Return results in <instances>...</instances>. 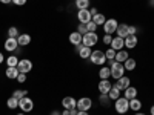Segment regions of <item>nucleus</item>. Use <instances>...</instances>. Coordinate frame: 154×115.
Instances as JSON below:
<instances>
[{
    "label": "nucleus",
    "mask_w": 154,
    "mask_h": 115,
    "mask_svg": "<svg viewBox=\"0 0 154 115\" xmlns=\"http://www.w3.org/2000/svg\"><path fill=\"white\" fill-rule=\"evenodd\" d=\"M89 60H91L93 65H97V66H103L105 63H106V55L103 51H100V49H96L91 52V55H89Z\"/></svg>",
    "instance_id": "obj_1"
},
{
    "label": "nucleus",
    "mask_w": 154,
    "mask_h": 115,
    "mask_svg": "<svg viewBox=\"0 0 154 115\" xmlns=\"http://www.w3.org/2000/svg\"><path fill=\"white\" fill-rule=\"evenodd\" d=\"M109 69H111V77L114 80H119L120 77L125 75V68H123V63H119V61H112L109 65Z\"/></svg>",
    "instance_id": "obj_2"
},
{
    "label": "nucleus",
    "mask_w": 154,
    "mask_h": 115,
    "mask_svg": "<svg viewBox=\"0 0 154 115\" xmlns=\"http://www.w3.org/2000/svg\"><path fill=\"white\" fill-rule=\"evenodd\" d=\"M114 109L117 114H126L130 111V100H126L125 97H119L117 100L114 101Z\"/></svg>",
    "instance_id": "obj_3"
},
{
    "label": "nucleus",
    "mask_w": 154,
    "mask_h": 115,
    "mask_svg": "<svg viewBox=\"0 0 154 115\" xmlns=\"http://www.w3.org/2000/svg\"><path fill=\"white\" fill-rule=\"evenodd\" d=\"M97 42H99L97 32H86V34H83V38H82V45L83 46L93 48V46L97 45Z\"/></svg>",
    "instance_id": "obj_4"
},
{
    "label": "nucleus",
    "mask_w": 154,
    "mask_h": 115,
    "mask_svg": "<svg viewBox=\"0 0 154 115\" xmlns=\"http://www.w3.org/2000/svg\"><path fill=\"white\" fill-rule=\"evenodd\" d=\"M19 108H20L22 112H25V114L32 112V109H34V101H32L29 97H23L22 100H19Z\"/></svg>",
    "instance_id": "obj_5"
},
{
    "label": "nucleus",
    "mask_w": 154,
    "mask_h": 115,
    "mask_svg": "<svg viewBox=\"0 0 154 115\" xmlns=\"http://www.w3.org/2000/svg\"><path fill=\"white\" fill-rule=\"evenodd\" d=\"M117 26H119V22L116 19H106V22L103 25V31H105V34L112 35L116 31H117Z\"/></svg>",
    "instance_id": "obj_6"
},
{
    "label": "nucleus",
    "mask_w": 154,
    "mask_h": 115,
    "mask_svg": "<svg viewBox=\"0 0 154 115\" xmlns=\"http://www.w3.org/2000/svg\"><path fill=\"white\" fill-rule=\"evenodd\" d=\"M17 69H19V72H22V74L31 72V71H32V61H31L29 58H22V60H19Z\"/></svg>",
    "instance_id": "obj_7"
},
{
    "label": "nucleus",
    "mask_w": 154,
    "mask_h": 115,
    "mask_svg": "<svg viewBox=\"0 0 154 115\" xmlns=\"http://www.w3.org/2000/svg\"><path fill=\"white\" fill-rule=\"evenodd\" d=\"M93 108V100L89 98V97H82V98H79L77 100V109L79 111H89Z\"/></svg>",
    "instance_id": "obj_8"
},
{
    "label": "nucleus",
    "mask_w": 154,
    "mask_h": 115,
    "mask_svg": "<svg viewBox=\"0 0 154 115\" xmlns=\"http://www.w3.org/2000/svg\"><path fill=\"white\" fill-rule=\"evenodd\" d=\"M77 20H79L80 23H88L93 20V16L89 14V9H79V12H77Z\"/></svg>",
    "instance_id": "obj_9"
},
{
    "label": "nucleus",
    "mask_w": 154,
    "mask_h": 115,
    "mask_svg": "<svg viewBox=\"0 0 154 115\" xmlns=\"http://www.w3.org/2000/svg\"><path fill=\"white\" fill-rule=\"evenodd\" d=\"M17 48H19L17 38H14V37H8L6 40H5V49L8 51V52H14Z\"/></svg>",
    "instance_id": "obj_10"
},
{
    "label": "nucleus",
    "mask_w": 154,
    "mask_h": 115,
    "mask_svg": "<svg viewBox=\"0 0 154 115\" xmlns=\"http://www.w3.org/2000/svg\"><path fill=\"white\" fill-rule=\"evenodd\" d=\"M114 51H120V49H125V38H122V37H112V42H111V45H109Z\"/></svg>",
    "instance_id": "obj_11"
},
{
    "label": "nucleus",
    "mask_w": 154,
    "mask_h": 115,
    "mask_svg": "<svg viewBox=\"0 0 154 115\" xmlns=\"http://www.w3.org/2000/svg\"><path fill=\"white\" fill-rule=\"evenodd\" d=\"M111 87H112V83L109 81V78L108 80H100L99 84H97V89H99L100 94H108Z\"/></svg>",
    "instance_id": "obj_12"
},
{
    "label": "nucleus",
    "mask_w": 154,
    "mask_h": 115,
    "mask_svg": "<svg viewBox=\"0 0 154 115\" xmlns=\"http://www.w3.org/2000/svg\"><path fill=\"white\" fill-rule=\"evenodd\" d=\"M75 51H77V54H79L80 58H89V55H91V48H88V46H83V45H79V46H75Z\"/></svg>",
    "instance_id": "obj_13"
},
{
    "label": "nucleus",
    "mask_w": 154,
    "mask_h": 115,
    "mask_svg": "<svg viewBox=\"0 0 154 115\" xmlns=\"http://www.w3.org/2000/svg\"><path fill=\"white\" fill-rule=\"evenodd\" d=\"M130 83H131V80L128 78V77H120L119 80H116V83H114V86L117 87V89H120V91H125V89L130 86Z\"/></svg>",
    "instance_id": "obj_14"
},
{
    "label": "nucleus",
    "mask_w": 154,
    "mask_h": 115,
    "mask_svg": "<svg viewBox=\"0 0 154 115\" xmlns=\"http://www.w3.org/2000/svg\"><path fill=\"white\" fill-rule=\"evenodd\" d=\"M82 38H83V35L80 32L74 31V32L69 34V43L74 45V46H79V45H82Z\"/></svg>",
    "instance_id": "obj_15"
},
{
    "label": "nucleus",
    "mask_w": 154,
    "mask_h": 115,
    "mask_svg": "<svg viewBox=\"0 0 154 115\" xmlns=\"http://www.w3.org/2000/svg\"><path fill=\"white\" fill-rule=\"evenodd\" d=\"M62 106H63V109H74V108H77V101L72 97H65L62 100Z\"/></svg>",
    "instance_id": "obj_16"
},
{
    "label": "nucleus",
    "mask_w": 154,
    "mask_h": 115,
    "mask_svg": "<svg viewBox=\"0 0 154 115\" xmlns=\"http://www.w3.org/2000/svg\"><path fill=\"white\" fill-rule=\"evenodd\" d=\"M128 58H130V54H128V51L126 49H120L116 52V61H119V63H125Z\"/></svg>",
    "instance_id": "obj_17"
},
{
    "label": "nucleus",
    "mask_w": 154,
    "mask_h": 115,
    "mask_svg": "<svg viewBox=\"0 0 154 115\" xmlns=\"http://www.w3.org/2000/svg\"><path fill=\"white\" fill-rule=\"evenodd\" d=\"M137 37L136 35H128V37H125V48L126 49H133V48H136L137 46Z\"/></svg>",
    "instance_id": "obj_18"
},
{
    "label": "nucleus",
    "mask_w": 154,
    "mask_h": 115,
    "mask_svg": "<svg viewBox=\"0 0 154 115\" xmlns=\"http://www.w3.org/2000/svg\"><path fill=\"white\" fill-rule=\"evenodd\" d=\"M123 97H125L126 100H133V98H136V97H137V89L133 87V86H128L125 91H123Z\"/></svg>",
    "instance_id": "obj_19"
},
{
    "label": "nucleus",
    "mask_w": 154,
    "mask_h": 115,
    "mask_svg": "<svg viewBox=\"0 0 154 115\" xmlns=\"http://www.w3.org/2000/svg\"><path fill=\"white\" fill-rule=\"evenodd\" d=\"M19 69L17 68H11V66H8L6 68V71H5V75H6V78H9V80H16L17 77H19Z\"/></svg>",
    "instance_id": "obj_20"
},
{
    "label": "nucleus",
    "mask_w": 154,
    "mask_h": 115,
    "mask_svg": "<svg viewBox=\"0 0 154 115\" xmlns=\"http://www.w3.org/2000/svg\"><path fill=\"white\" fill-rule=\"evenodd\" d=\"M17 42H19V46H28L31 43V35L29 34H20L17 37Z\"/></svg>",
    "instance_id": "obj_21"
},
{
    "label": "nucleus",
    "mask_w": 154,
    "mask_h": 115,
    "mask_svg": "<svg viewBox=\"0 0 154 115\" xmlns=\"http://www.w3.org/2000/svg\"><path fill=\"white\" fill-rule=\"evenodd\" d=\"M130 109L134 111V112H139L140 109H142V101H140L137 97L133 98V100H130Z\"/></svg>",
    "instance_id": "obj_22"
},
{
    "label": "nucleus",
    "mask_w": 154,
    "mask_h": 115,
    "mask_svg": "<svg viewBox=\"0 0 154 115\" xmlns=\"http://www.w3.org/2000/svg\"><path fill=\"white\" fill-rule=\"evenodd\" d=\"M116 34H117V37H122V38L128 37V25H126V23L119 25V26H117V31H116Z\"/></svg>",
    "instance_id": "obj_23"
},
{
    "label": "nucleus",
    "mask_w": 154,
    "mask_h": 115,
    "mask_svg": "<svg viewBox=\"0 0 154 115\" xmlns=\"http://www.w3.org/2000/svg\"><path fill=\"white\" fill-rule=\"evenodd\" d=\"M99 77H100V80H108L111 77V69L108 66H102L99 71Z\"/></svg>",
    "instance_id": "obj_24"
},
{
    "label": "nucleus",
    "mask_w": 154,
    "mask_h": 115,
    "mask_svg": "<svg viewBox=\"0 0 154 115\" xmlns=\"http://www.w3.org/2000/svg\"><path fill=\"white\" fill-rule=\"evenodd\" d=\"M120 89H117V87H116V86H112L111 89H109V92H108V97H109V100H117L119 97H120Z\"/></svg>",
    "instance_id": "obj_25"
},
{
    "label": "nucleus",
    "mask_w": 154,
    "mask_h": 115,
    "mask_svg": "<svg viewBox=\"0 0 154 115\" xmlns=\"http://www.w3.org/2000/svg\"><path fill=\"white\" fill-rule=\"evenodd\" d=\"M136 66H137V63H136V60H134V58H128V60L123 63L125 71H134V69H136Z\"/></svg>",
    "instance_id": "obj_26"
},
{
    "label": "nucleus",
    "mask_w": 154,
    "mask_h": 115,
    "mask_svg": "<svg viewBox=\"0 0 154 115\" xmlns=\"http://www.w3.org/2000/svg\"><path fill=\"white\" fill-rule=\"evenodd\" d=\"M6 106H8V109H17L19 108V100L16 98V97H9L8 100H6Z\"/></svg>",
    "instance_id": "obj_27"
},
{
    "label": "nucleus",
    "mask_w": 154,
    "mask_h": 115,
    "mask_svg": "<svg viewBox=\"0 0 154 115\" xmlns=\"http://www.w3.org/2000/svg\"><path fill=\"white\" fill-rule=\"evenodd\" d=\"M93 22L97 25V26H103L105 22H106V17H105L103 14H96V16L93 17Z\"/></svg>",
    "instance_id": "obj_28"
},
{
    "label": "nucleus",
    "mask_w": 154,
    "mask_h": 115,
    "mask_svg": "<svg viewBox=\"0 0 154 115\" xmlns=\"http://www.w3.org/2000/svg\"><path fill=\"white\" fill-rule=\"evenodd\" d=\"M19 65V57L17 55H9L6 58V66H11V68H17Z\"/></svg>",
    "instance_id": "obj_29"
},
{
    "label": "nucleus",
    "mask_w": 154,
    "mask_h": 115,
    "mask_svg": "<svg viewBox=\"0 0 154 115\" xmlns=\"http://www.w3.org/2000/svg\"><path fill=\"white\" fill-rule=\"evenodd\" d=\"M12 97H16L17 100H22L23 97H28V91L26 89H16V91L12 92Z\"/></svg>",
    "instance_id": "obj_30"
},
{
    "label": "nucleus",
    "mask_w": 154,
    "mask_h": 115,
    "mask_svg": "<svg viewBox=\"0 0 154 115\" xmlns=\"http://www.w3.org/2000/svg\"><path fill=\"white\" fill-rule=\"evenodd\" d=\"M116 52L117 51H114L112 48H109V49H106L105 51V55H106V61H109V65L114 61V58H116Z\"/></svg>",
    "instance_id": "obj_31"
},
{
    "label": "nucleus",
    "mask_w": 154,
    "mask_h": 115,
    "mask_svg": "<svg viewBox=\"0 0 154 115\" xmlns=\"http://www.w3.org/2000/svg\"><path fill=\"white\" fill-rule=\"evenodd\" d=\"M77 9H88L89 8V0H75Z\"/></svg>",
    "instance_id": "obj_32"
},
{
    "label": "nucleus",
    "mask_w": 154,
    "mask_h": 115,
    "mask_svg": "<svg viewBox=\"0 0 154 115\" xmlns=\"http://www.w3.org/2000/svg\"><path fill=\"white\" fill-rule=\"evenodd\" d=\"M20 34H19V29L16 28V26H11L9 29H8V37H14V38H17Z\"/></svg>",
    "instance_id": "obj_33"
},
{
    "label": "nucleus",
    "mask_w": 154,
    "mask_h": 115,
    "mask_svg": "<svg viewBox=\"0 0 154 115\" xmlns=\"http://www.w3.org/2000/svg\"><path fill=\"white\" fill-rule=\"evenodd\" d=\"M99 101H100L102 105L108 106V103H109V97H108V94H100V97H99Z\"/></svg>",
    "instance_id": "obj_34"
},
{
    "label": "nucleus",
    "mask_w": 154,
    "mask_h": 115,
    "mask_svg": "<svg viewBox=\"0 0 154 115\" xmlns=\"http://www.w3.org/2000/svg\"><path fill=\"white\" fill-rule=\"evenodd\" d=\"M86 29H88V32H96V29H97V25L91 20V22H88L86 23Z\"/></svg>",
    "instance_id": "obj_35"
},
{
    "label": "nucleus",
    "mask_w": 154,
    "mask_h": 115,
    "mask_svg": "<svg viewBox=\"0 0 154 115\" xmlns=\"http://www.w3.org/2000/svg\"><path fill=\"white\" fill-rule=\"evenodd\" d=\"M77 32H80L82 35L86 34V32H88V29H86V23H79V26H77Z\"/></svg>",
    "instance_id": "obj_36"
},
{
    "label": "nucleus",
    "mask_w": 154,
    "mask_h": 115,
    "mask_svg": "<svg viewBox=\"0 0 154 115\" xmlns=\"http://www.w3.org/2000/svg\"><path fill=\"white\" fill-rule=\"evenodd\" d=\"M111 42H112V35L105 34V35H103V43H105V45H111Z\"/></svg>",
    "instance_id": "obj_37"
},
{
    "label": "nucleus",
    "mask_w": 154,
    "mask_h": 115,
    "mask_svg": "<svg viewBox=\"0 0 154 115\" xmlns=\"http://www.w3.org/2000/svg\"><path fill=\"white\" fill-rule=\"evenodd\" d=\"M19 83H25V81H26V74H19V77H17V78H16Z\"/></svg>",
    "instance_id": "obj_38"
},
{
    "label": "nucleus",
    "mask_w": 154,
    "mask_h": 115,
    "mask_svg": "<svg viewBox=\"0 0 154 115\" xmlns=\"http://www.w3.org/2000/svg\"><path fill=\"white\" fill-rule=\"evenodd\" d=\"M136 32H137V28L136 26H130V25H128V35H136Z\"/></svg>",
    "instance_id": "obj_39"
},
{
    "label": "nucleus",
    "mask_w": 154,
    "mask_h": 115,
    "mask_svg": "<svg viewBox=\"0 0 154 115\" xmlns=\"http://www.w3.org/2000/svg\"><path fill=\"white\" fill-rule=\"evenodd\" d=\"M28 0H12V3L17 5V6H23V5H26Z\"/></svg>",
    "instance_id": "obj_40"
},
{
    "label": "nucleus",
    "mask_w": 154,
    "mask_h": 115,
    "mask_svg": "<svg viewBox=\"0 0 154 115\" xmlns=\"http://www.w3.org/2000/svg\"><path fill=\"white\" fill-rule=\"evenodd\" d=\"M89 14H91V16L94 17L96 14H99V12H97V9H96V8H91V9H89Z\"/></svg>",
    "instance_id": "obj_41"
},
{
    "label": "nucleus",
    "mask_w": 154,
    "mask_h": 115,
    "mask_svg": "<svg viewBox=\"0 0 154 115\" xmlns=\"http://www.w3.org/2000/svg\"><path fill=\"white\" fill-rule=\"evenodd\" d=\"M77 112H79V109L74 108V109H69V115H77Z\"/></svg>",
    "instance_id": "obj_42"
},
{
    "label": "nucleus",
    "mask_w": 154,
    "mask_h": 115,
    "mask_svg": "<svg viewBox=\"0 0 154 115\" xmlns=\"http://www.w3.org/2000/svg\"><path fill=\"white\" fill-rule=\"evenodd\" d=\"M0 3H3V5H8V3H12V0H0Z\"/></svg>",
    "instance_id": "obj_43"
},
{
    "label": "nucleus",
    "mask_w": 154,
    "mask_h": 115,
    "mask_svg": "<svg viewBox=\"0 0 154 115\" xmlns=\"http://www.w3.org/2000/svg\"><path fill=\"white\" fill-rule=\"evenodd\" d=\"M62 115H69V109H63L62 111Z\"/></svg>",
    "instance_id": "obj_44"
},
{
    "label": "nucleus",
    "mask_w": 154,
    "mask_h": 115,
    "mask_svg": "<svg viewBox=\"0 0 154 115\" xmlns=\"http://www.w3.org/2000/svg\"><path fill=\"white\" fill-rule=\"evenodd\" d=\"M77 115H88V112L86 111H79V112H77Z\"/></svg>",
    "instance_id": "obj_45"
},
{
    "label": "nucleus",
    "mask_w": 154,
    "mask_h": 115,
    "mask_svg": "<svg viewBox=\"0 0 154 115\" xmlns=\"http://www.w3.org/2000/svg\"><path fill=\"white\" fill-rule=\"evenodd\" d=\"M51 115H62V112H59V111H53V112H51Z\"/></svg>",
    "instance_id": "obj_46"
},
{
    "label": "nucleus",
    "mask_w": 154,
    "mask_h": 115,
    "mask_svg": "<svg viewBox=\"0 0 154 115\" xmlns=\"http://www.w3.org/2000/svg\"><path fill=\"white\" fill-rule=\"evenodd\" d=\"M3 60H5V57H3V54H2V52H0V65L3 63Z\"/></svg>",
    "instance_id": "obj_47"
},
{
    "label": "nucleus",
    "mask_w": 154,
    "mask_h": 115,
    "mask_svg": "<svg viewBox=\"0 0 154 115\" xmlns=\"http://www.w3.org/2000/svg\"><path fill=\"white\" fill-rule=\"evenodd\" d=\"M149 112H151V115H154V106H151V108H149Z\"/></svg>",
    "instance_id": "obj_48"
},
{
    "label": "nucleus",
    "mask_w": 154,
    "mask_h": 115,
    "mask_svg": "<svg viewBox=\"0 0 154 115\" xmlns=\"http://www.w3.org/2000/svg\"><path fill=\"white\" fill-rule=\"evenodd\" d=\"M134 115H146V114H143V112H140V111H139V112H136Z\"/></svg>",
    "instance_id": "obj_49"
},
{
    "label": "nucleus",
    "mask_w": 154,
    "mask_h": 115,
    "mask_svg": "<svg viewBox=\"0 0 154 115\" xmlns=\"http://www.w3.org/2000/svg\"><path fill=\"white\" fill-rule=\"evenodd\" d=\"M149 5H154V0H149Z\"/></svg>",
    "instance_id": "obj_50"
},
{
    "label": "nucleus",
    "mask_w": 154,
    "mask_h": 115,
    "mask_svg": "<svg viewBox=\"0 0 154 115\" xmlns=\"http://www.w3.org/2000/svg\"><path fill=\"white\" fill-rule=\"evenodd\" d=\"M17 115H25V112H20V114H17Z\"/></svg>",
    "instance_id": "obj_51"
}]
</instances>
